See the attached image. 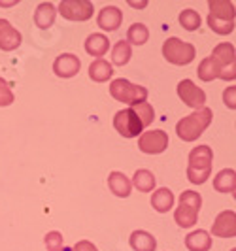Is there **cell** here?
Returning <instances> with one entry per match:
<instances>
[{
	"mask_svg": "<svg viewBox=\"0 0 236 251\" xmlns=\"http://www.w3.org/2000/svg\"><path fill=\"white\" fill-rule=\"evenodd\" d=\"M211 163H213V151L210 146H197L189 153L187 164V179L195 185H202L211 177Z\"/></svg>",
	"mask_w": 236,
	"mask_h": 251,
	"instance_id": "6da1fadb",
	"label": "cell"
},
{
	"mask_svg": "<svg viewBox=\"0 0 236 251\" xmlns=\"http://www.w3.org/2000/svg\"><path fill=\"white\" fill-rule=\"evenodd\" d=\"M211 119H213V112H211L210 108L204 106L200 110H195L191 115H187V117L178 121L176 134H178V138L184 140V142H195L211 125Z\"/></svg>",
	"mask_w": 236,
	"mask_h": 251,
	"instance_id": "7a4b0ae2",
	"label": "cell"
},
{
	"mask_svg": "<svg viewBox=\"0 0 236 251\" xmlns=\"http://www.w3.org/2000/svg\"><path fill=\"white\" fill-rule=\"evenodd\" d=\"M208 8V26L215 34H231L235 30V4L229 0H210Z\"/></svg>",
	"mask_w": 236,
	"mask_h": 251,
	"instance_id": "3957f363",
	"label": "cell"
},
{
	"mask_svg": "<svg viewBox=\"0 0 236 251\" xmlns=\"http://www.w3.org/2000/svg\"><path fill=\"white\" fill-rule=\"evenodd\" d=\"M200 206H202V197L197 191H184L180 195L178 208L174 212L176 223L182 228H191L199 219Z\"/></svg>",
	"mask_w": 236,
	"mask_h": 251,
	"instance_id": "277c9868",
	"label": "cell"
},
{
	"mask_svg": "<svg viewBox=\"0 0 236 251\" xmlns=\"http://www.w3.org/2000/svg\"><path fill=\"white\" fill-rule=\"evenodd\" d=\"M110 95L112 99H115L117 102H123V104H129L131 108L136 106L140 102H146L148 99V89L142 87V85H136L125 77H117L110 83Z\"/></svg>",
	"mask_w": 236,
	"mask_h": 251,
	"instance_id": "5b68a950",
	"label": "cell"
},
{
	"mask_svg": "<svg viewBox=\"0 0 236 251\" xmlns=\"http://www.w3.org/2000/svg\"><path fill=\"white\" fill-rule=\"evenodd\" d=\"M162 57L168 61L170 64L176 66H187L195 61L197 57V50L193 44L184 42L180 38H168L164 44H162Z\"/></svg>",
	"mask_w": 236,
	"mask_h": 251,
	"instance_id": "8992f818",
	"label": "cell"
},
{
	"mask_svg": "<svg viewBox=\"0 0 236 251\" xmlns=\"http://www.w3.org/2000/svg\"><path fill=\"white\" fill-rule=\"evenodd\" d=\"M210 59L215 63L217 70H219V79L225 81H235L236 77V51L235 46L223 42V44H217L213 51H211Z\"/></svg>",
	"mask_w": 236,
	"mask_h": 251,
	"instance_id": "52a82bcc",
	"label": "cell"
},
{
	"mask_svg": "<svg viewBox=\"0 0 236 251\" xmlns=\"http://www.w3.org/2000/svg\"><path fill=\"white\" fill-rule=\"evenodd\" d=\"M113 126L123 138H138L144 132V123L132 108H125L113 115Z\"/></svg>",
	"mask_w": 236,
	"mask_h": 251,
	"instance_id": "ba28073f",
	"label": "cell"
},
{
	"mask_svg": "<svg viewBox=\"0 0 236 251\" xmlns=\"http://www.w3.org/2000/svg\"><path fill=\"white\" fill-rule=\"evenodd\" d=\"M57 12L68 21L81 23V21H87L93 17L95 8H93V2H89V0H62Z\"/></svg>",
	"mask_w": 236,
	"mask_h": 251,
	"instance_id": "9c48e42d",
	"label": "cell"
},
{
	"mask_svg": "<svg viewBox=\"0 0 236 251\" xmlns=\"http://www.w3.org/2000/svg\"><path fill=\"white\" fill-rule=\"evenodd\" d=\"M168 134L157 128V130H146L138 138V150L146 155H159L168 148Z\"/></svg>",
	"mask_w": 236,
	"mask_h": 251,
	"instance_id": "30bf717a",
	"label": "cell"
},
{
	"mask_svg": "<svg viewBox=\"0 0 236 251\" xmlns=\"http://www.w3.org/2000/svg\"><path fill=\"white\" fill-rule=\"evenodd\" d=\"M178 97L185 106L193 108V110H200L206 104V93L200 87H197V83L191 79H182L178 83Z\"/></svg>",
	"mask_w": 236,
	"mask_h": 251,
	"instance_id": "8fae6325",
	"label": "cell"
},
{
	"mask_svg": "<svg viewBox=\"0 0 236 251\" xmlns=\"http://www.w3.org/2000/svg\"><path fill=\"white\" fill-rule=\"evenodd\" d=\"M211 234L215 238H235L236 236V214L233 210H225L213 219Z\"/></svg>",
	"mask_w": 236,
	"mask_h": 251,
	"instance_id": "7c38bea8",
	"label": "cell"
},
{
	"mask_svg": "<svg viewBox=\"0 0 236 251\" xmlns=\"http://www.w3.org/2000/svg\"><path fill=\"white\" fill-rule=\"evenodd\" d=\"M79 70H81V61L74 53H61L53 63V72H55V75L62 77V79L74 77Z\"/></svg>",
	"mask_w": 236,
	"mask_h": 251,
	"instance_id": "4fadbf2b",
	"label": "cell"
},
{
	"mask_svg": "<svg viewBox=\"0 0 236 251\" xmlns=\"http://www.w3.org/2000/svg\"><path fill=\"white\" fill-rule=\"evenodd\" d=\"M21 42H23L21 32L8 19H0V50L13 51L21 46Z\"/></svg>",
	"mask_w": 236,
	"mask_h": 251,
	"instance_id": "5bb4252c",
	"label": "cell"
},
{
	"mask_svg": "<svg viewBox=\"0 0 236 251\" xmlns=\"http://www.w3.org/2000/svg\"><path fill=\"white\" fill-rule=\"evenodd\" d=\"M121 23H123V12L119 8H115V6H106L97 15V25L102 30H106V32L117 30L121 26Z\"/></svg>",
	"mask_w": 236,
	"mask_h": 251,
	"instance_id": "9a60e30c",
	"label": "cell"
},
{
	"mask_svg": "<svg viewBox=\"0 0 236 251\" xmlns=\"http://www.w3.org/2000/svg\"><path fill=\"white\" fill-rule=\"evenodd\" d=\"M108 187H110V191H112L115 197L127 199L131 195V191H132V183H131V179L125 176L123 172L113 170V172H110V176H108Z\"/></svg>",
	"mask_w": 236,
	"mask_h": 251,
	"instance_id": "2e32d148",
	"label": "cell"
},
{
	"mask_svg": "<svg viewBox=\"0 0 236 251\" xmlns=\"http://www.w3.org/2000/svg\"><path fill=\"white\" fill-rule=\"evenodd\" d=\"M110 50V40L108 36L100 34V32H93L85 38V51H87L91 57H99L102 59Z\"/></svg>",
	"mask_w": 236,
	"mask_h": 251,
	"instance_id": "e0dca14e",
	"label": "cell"
},
{
	"mask_svg": "<svg viewBox=\"0 0 236 251\" xmlns=\"http://www.w3.org/2000/svg\"><path fill=\"white\" fill-rule=\"evenodd\" d=\"M151 206L159 214L170 212L174 208V193L168 187H161L157 189V191H153V195H151Z\"/></svg>",
	"mask_w": 236,
	"mask_h": 251,
	"instance_id": "ac0fdd59",
	"label": "cell"
},
{
	"mask_svg": "<svg viewBox=\"0 0 236 251\" xmlns=\"http://www.w3.org/2000/svg\"><path fill=\"white\" fill-rule=\"evenodd\" d=\"M213 189L217 193L235 195L236 191V172L233 168H223L213 176Z\"/></svg>",
	"mask_w": 236,
	"mask_h": 251,
	"instance_id": "d6986e66",
	"label": "cell"
},
{
	"mask_svg": "<svg viewBox=\"0 0 236 251\" xmlns=\"http://www.w3.org/2000/svg\"><path fill=\"white\" fill-rule=\"evenodd\" d=\"M185 248L189 251H210L211 236L208 230H193L185 236Z\"/></svg>",
	"mask_w": 236,
	"mask_h": 251,
	"instance_id": "ffe728a7",
	"label": "cell"
},
{
	"mask_svg": "<svg viewBox=\"0 0 236 251\" xmlns=\"http://www.w3.org/2000/svg\"><path fill=\"white\" fill-rule=\"evenodd\" d=\"M129 244L134 251H155L157 250V240L148 230H134L129 238Z\"/></svg>",
	"mask_w": 236,
	"mask_h": 251,
	"instance_id": "44dd1931",
	"label": "cell"
},
{
	"mask_svg": "<svg viewBox=\"0 0 236 251\" xmlns=\"http://www.w3.org/2000/svg\"><path fill=\"white\" fill-rule=\"evenodd\" d=\"M57 17V8L51 2H42L38 4L36 12H34V23L38 28H50L55 23Z\"/></svg>",
	"mask_w": 236,
	"mask_h": 251,
	"instance_id": "7402d4cb",
	"label": "cell"
},
{
	"mask_svg": "<svg viewBox=\"0 0 236 251\" xmlns=\"http://www.w3.org/2000/svg\"><path fill=\"white\" fill-rule=\"evenodd\" d=\"M113 75V66L106 59H97L93 61L89 66V77L95 81V83H104L108 79H112Z\"/></svg>",
	"mask_w": 236,
	"mask_h": 251,
	"instance_id": "603a6c76",
	"label": "cell"
},
{
	"mask_svg": "<svg viewBox=\"0 0 236 251\" xmlns=\"http://www.w3.org/2000/svg\"><path fill=\"white\" fill-rule=\"evenodd\" d=\"M131 183H132V187H136L140 193H151L153 189H155V183H157V179L153 176V172H149L146 168H140L134 172V176L131 179Z\"/></svg>",
	"mask_w": 236,
	"mask_h": 251,
	"instance_id": "cb8c5ba5",
	"label": "cell"
},
{
	"mask_svg": "<svg viewBox=\"0 0 236 251\" xmlns=\"http://www.w3.org/2000/svg\"><path fill=\"white\" fill-rule=\"evenodd\" d=\"M148 40H149V30L144 23H132V25L129 26L127 40H125L129 46H131V44H132V46H144Z\"/></svg>",
	"mask_w": 236,
	"mask_h": 251,
	"instance_id": "d4e9b609",
	"label": "cell"
},
{
	"mask_svg": "<svg viewBox=\"0 0 236 251\" xmlns=\"http://www.w3.org/2000/svg\"><path fill=\"white\" fill-rule=\"evenodd\" d=\"M131 57H132V50H131V46L121 40V42H117L115 46H113L112 50V63L110 64H115V66H125V64L131 61Z\"/></svg>",
	"mask_w": 236,
	"mask_h": 251,
	"instance_id": "484cf974",
	"label": "cell"
},
{
	"mask_svg": "<svg viewBox=\"0 0 236 251\" xmlns=\"http://www.w3.org/2000/svg\"><path fill=\"white\" fill-rule=\"evenodd\" d=\"M178 21H180V25L184 26L185 30L189 32H193V30H197L202 23V19H200L199 12H195V10H184V12H180V17H178Z\"/></svg>",
	"mask_w": 236,
	"mask_h": 251,
	"instance_id": "4316f807",
	"label": "cell"
},
{
	"mask_svg": "<svg viewBox=\"0 0 236 251\" xmlns=\"http://www.w3.org/2000/svg\"><path fill=\"white\" fill-rule=\"evenodd\" d=\"M197 74H199V77L202 79V81H213V79H219V70H217V66H215V63L211 61L210 57H206V59L199 64Z\"/></svg>",
	"mask_w": 236,
	"mask_h": 251,
	"instance_id": "83f0119b",
	"label": "cell"
},
{
	"mask_svg": "<svg viewBox=\"0 0 236 251\" xmlns=\"http://www.w3.org/2000/svg\"><path fill=\"white\" fill-rule=\"evenodd\" d=\"M132 110L138 113L140 121L144 123V128L153 123V119H155V110H153V106H151L149 102H140L136 106H132Z\"/></svg>",
	"mask_w": 236,
	"mask_h": 251,
	"instance_id": "f1b7e54d",
	"label": "cell"
},
{
	"mask_svg": "<svg viewBox=\"0 0 236 251\" xmlns=\"http://www.w3.org/2000/svg\"><path fill=\"white\" fill-rule=\"evenodd\" d=\"M44 244H46V250L48 251H64V238L59 230H51L46 234L44 238Z\"/></svg>",
	"mask_w": 236,
	"mask_h": 251,
	"instance_id": "f546056e",
	"label": "cell"
},
{
	"mask_svg": "<svg viewBox=\"0 0 236 251\" xmlns=\"http://www.w3.org/2000/svg\"><path fill=\"white\" fill-rule=\"evenodd\" d=\"M13 100H15V95L10 89V83L0 77V108L10 106V104H13Z\"/></svg>",
	"mask_w": 236,
	"mask_h": 251,
	"instance_id": "4dcf8cb0",
	"label": "cell"
},
{
	"mask_svg": "<svg viewBox=\"0 0 236 251\" xmlns=\"http://www.w3.org/2000/svg\"><path fill=\"white\" fill-rule=\"evenodd\" d=\"M223 102L229 110H236V87L231 85L223 91Z\"/></svg>",
	"mask_w": 236,
	"mask_h": 251,
	"instance_id": "1f68e13d",
	"label": "cell"
},
{
	"mask_svg": "<svg viewBox=\"0 0 236 251\" xmlns=\"http://www.w3.org/2000/svg\"><path fill=\"white\" fill-rule=\"evenodd\" d=\"M72 251H99V248L95 244H91L89 240H79L78 244H74Z\"/></svg>",
	"mask_w": 236,
	"mask_h": 251,
	"instance_id": "d6a6232c",
	"label": "cell"
},
{
	"mask_svg": "<svg viewBox=\"0 0 236 251\" xmlns=\"http://www.w3.org/2000/svg\"><path fill=\"white\" fill-rule=\"evenodd\" d=\"M132 8H146L148 6V2H129Z\"/></svg>",
	"mask_w": 236,
	"mask_h": 251,
	"instance_id": "836d02e7",
	"label": "cell"
},
{
	"mask_svg": "<svg viewBox=\"0 0 236 251\" xmlns=\"http://www.w3.org/2000/svg\"><path fill=\"white\" fill-rule=\"evenodd\" d=\"M12 4H15V2H0V6H12Z\"/></svg>",
	"mask_w": 236,
	"mask_h": 251,
	"instance_id": "e575fe53",
	"label": "cell"
},
{
	"mask_svg": "<svg viewBox=\"0 0 236 251\" xmlns=\"http://www.w3.org/2000/svg\"><path fill=\"white\" fill-rule=\"evenodd\" d=\"M231 251H236V250H231Z\"/></svg>",
	"mask_w": 236,
	"mask_h": 251,
	"instance_id": "d590c367",
	"label": "cell"
}]
</instances>
